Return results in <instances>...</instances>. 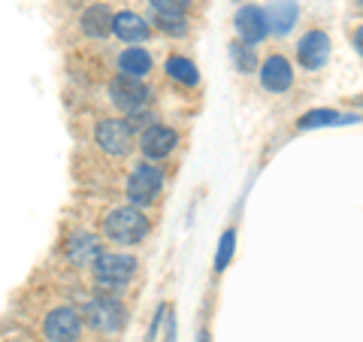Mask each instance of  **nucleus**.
<instances>
[{"label":"nucleus","mask_w":363,"mask_h":342,"mask_svg":"<svg viewBox=\"0 0 363 342\" xmlns=\"http://www.w3.org/2000/svg\"><path fill=\"white\" fill-rule=\"evenodd\" d=\"M104 233L109 236V243L118 246H136L149 236V219L130 203V206L112 209L104 219Z\"/></svg>","instance_id":"1"},{"label":"nucleus","mask_w":363,"mask_h":342,"mask_svg":"<svg viewBox=\"0 0 363 342\" xmlns=\"http://www.w3.org/2000/svg\"><path fill=\"white\" fill-rule=\"evenodd\" d=\"M85 321L94 330H100V333H118L124 321H128V309L116 297L100 294V297H94L85 306Z\"/></svg>","instance_id":"2"},{"label":"nucleus","mask_w":363,"mask_h":342,"mask_svg":"<svg viewBox=\"0 0 363 342\" xmlns=\"http://www.w3.org/2000/svg\"><path fill=\"white\" fill-rule=\"evenodd\" d=\"M109 97H112V104H116L118 109L130 112V116H136V112H143L145 106H149V88L143 85V79L124 76V73L112 79Z\"/></svg>","instance_id":"3"},{"label":"nucleus","mask_w":363,"mask_h":342,"mask_svg":"<svg viewBox=\"0 0 363 342\" xmlns=\"http://www.w3.org/2000/svg\"><path fill=\"white\" fill-rule=\"evenodd\" d=\"M133 272H136V260L130 255H104L94 267V279L100 288L118 291L133 279Z\"/></svg>","instance_id":"4"},{"label":"nucleus","mask_w":363,"mask_h":342,"mask_svg":"<svg viewBox=\"0 0 363 342\" xmlns=\"http://www.w3.org/2000/svg\"><path fill=\"white\" fill-rule=\"evenodd\" d=\"M164 188V173L152 164H140L128 179V200L133 206H149V203L161 194Z\"/></svg>","instance_id":"5"},{"label":"nucleus","mask_w":363,"mask_h":342,"mask_svg":"<svg viewBox=\"0 0 363 342\" xmlns=\"http://www.w3.org/2000/svg\"><path fill=\"white\" fill-rule=\"evenodd\" d=\"M97 145L104 152L109 155H128L133 149V128H130V121H121V118H104L97 124Z\"/></svg>","instance_id":"6"},{"label":"nucleus","mask_w":363,"mask_h":342,"mask_svg":"<svg viewBox=\"0 0 363 342\" xmlns=\"http://www.w3.org/2000/svg\"><path fill=\"white\" fill-rule=\"evenodd\" d=\"M79 333H82V315L70 306H61L45 318V336L52 342H76Z\"/></svg>","instance_id":"7"},{"label":"nucleus","mask_w":363,"mask_h":342,"mask_svg":"<svg viewBox=\"0 0 363 342\" xmlns=\"http://www.w3.org/2000/svg\"><path fill=\"white\" fill-rule=\"evenodd\" d=\"M297 58L306 70H318L330 58V37L324 31H309L297 45Z\"/></svg>","instance_id":"8"},{"label":"nucleus","mask_w":363,"mask_h":342,"mask_svg":"<svg viewBox=\"0 0 363 342\" xmlns=\"http://www.w3.org/2000/svg\"><path fill=\"white\" fill-rule=\"evenodd\" d=\"M233 28L236 33L245 40V43H260L269 33V21H267V9H260V6H242L240 13H236L233 18Z\"/></svg>","instance_id":"9"},{"label":"nucleus","mask_w":363,"mask_h":342,"mask_svg":"<svg viewBox=\"0 0 363 342\" xmlns=\"http://www.w3.org/2000/svg\"><path fill=\"white\" fill-rule=\"evenodd\" d=\"M179 136L173 128H164V124H152V128H145L143 140H140V149L145 158H152V161H161V158H167L169 152L176 149Z\"/></svg>","instance_id":"10"},{"label":"nucleus","mask_w":363,"mask_h":342,"mask_svg":"<svg viewBox=\"0 0 363 342\" xmlns=\"http://www.w3.org/2000/svg\"><path fill=\"white\" fill-rule=\"evenodd\" d=\"M67 258H70L76 267H97V260L104 258V252H100V239L88 231L73 233L70 243H67Z\"/></svg>","instance_id":"11"},{"label":"nucleus","mask_w":363,"mask_h":342,"mask_svg":"<svg viewBox=\"0 0 363 342\" xmlns=\"http://www.w3.org/2000/svg\"><path fill=\"white\" fill-rule=\"evenodd\" d=\"M260 82H264V88L272 91V94H281V91H288L294 85L291 64L281 58V55H269V58L264 61V67H260Z\"/></svg>","instance_id":"12"},{"label":"nucleus","mask_w":363,"mask_h":342,"mask_svg":"<svg viewBox=\"0 0 363 342\" xmlns=\"http://www.w3.org/2000/svg\"><path fill=\"white\" fill-rule=\"evenodd\" d=\"M300 18V4L297 0H269L267 6V21H269V31L279 33V37H285V33L294 31Z\"/></svg>","instance_id":"13"},{"label":"nucleus","mask_w":363,"mask_h":342,"mask_svg":"<svg viewBox=\"0 0 363 342\" xmlns=\"http://www.w3.org/2000/svg\"><path fill=\"white\" fill-rule=\"evenodd\" d=\"M82 31L88 37H106L109 31H116V16H112L109 6H104V4L88 6L82 13Z\"/></svg>","instance_id":"14"},{"label":"nucleus","mask_w":363,"mask_h":342,"mask_svg":"<svg viewBox=\"0 0 363 342\" xmlns=\"http://www.w3.org/2000/svg\"><path fill=\"white\" fill-rule=\"evenodd\" d=\"M116 33L118 40H124V43H143L145 37H149V25H145V21L136 16V13H118L116 16Z\"/></svg>","instance_id":"15"},{"label":"nucleus","mask_w":363,"mask_h":342,"mask_svg":"<svg viewBox=\"0 0 363 342\" xmlns=\"http://www.w3.org/2000/svg\"><path fill=\"white\" fill-rule=\"evenodd\" d=\"M357 116H345L336 109H312L300 118V131H312V128H336V124H354Z\"/></svg>","instance_id":"16"},{"label":"nucleus","mask_w":363,"mask_h":342,"mask_svg":"<svg viewBox=\"0 0 363 342\" xmlns=\"http://www.w3.org/2000/svg\"><path fill=\"white\" fill-rule=\"evenodd\" d=\"M118 70L124 73V76H136V79H143L145 73L152 70V55L145 52V49H124L121 55H118Z\"/></svg>","instance_id":"17"},{"label":"nucleus","mask_w":363,"mask_h":342,"mask_svg":"<svg viewBox=\"0 0 363 342\" xmlns=\"http://www.w3.org/2000/svg\"><path fill=\"white\" fill-rule=\"evenodd\" d=\"M230 58H233V67H236L240 73H255V67H257V52H255L252 43H245V40L230 43Z\"/></svg>","instance_id":"18"},{"label":"nucleus","mask_w":363,"mask_h":342,"mask_svg":"<svg viewBox=\"0 0 363 342\" xmlns=\"http://www.w3.org/2000/svg\"><path fill=\"white\" fill-rule=\"evenodd\" d=\"M167 73L173 76L176 82H182V85H197V82H200L197 67L191 64L188 58H179V55H173V58L167 61Z\"/></svg>","instance_id":"19"},{"label":"nucleus","mask_w":363,"mask_h":342,"mask_svg":"<svg viewBox=\"0 0 363 342\" xmlns=\"http://www.w3.org/2000/svg\"><path fill=\"white\" fill-rule=\"evenodd\" d=\"M233 248H236V231H227L221 236V246H218V255H215V270H227L233 258Z\"/></svg>","instance_id":"20"},{"label":"nucleus","mask_w":363,"mask_h":342,"mask_svg":"<svg viewBox=\"0 0 363 342\" xmlns=\"http://www.w3.org/2000/svg\"><path fill=\"white\" fill-rule=\"evenodd\" d=\"M157 16H185L188 0H149Z\"/></svg>","instance_id":"21"},{"label":"nucleus","mask_w":363,"mask_h":342,"mask_svg":"<svg viewBox=\"0 0 363 342\" xmlns=\"http://www.w3.org/2000/svg\"><path fill=\"white\" fill-rule=\"evenodd\" d=\"M157 25H161V31L169 33V37H185L188 33V25H185V18L182 16H161L157 18Z\"/></svg>","instance_id":"22"},{"label":"nucleus","mask_w":363,"mask_h":342,"mask_svg":"<svg viewBox=\"0 0 363 342\" xmlns=\"http://www.w3.org/2000/svg\"><path fill=\"white\" fill-rule=\"evenodd\" d=\"M354 45H357V52L363 55V28H360V31L354 33Z\"/></svg>","instance_id":"23"}]
</instances>
